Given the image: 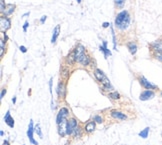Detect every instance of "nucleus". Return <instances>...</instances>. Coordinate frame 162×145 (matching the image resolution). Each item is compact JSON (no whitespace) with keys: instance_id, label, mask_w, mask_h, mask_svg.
<instances>
[{"instance_id":"nucleus-1","label":"nucleus","mask_w":162,"mask_h":145,"mask_svg":"<svg viewBox=\"0 0 162 145\" xmlns=\"http://www.w3.org/2000/svg\"><path fill=\"white\" fill-rule=\"evenodd\" d=\"M130 24V15L126 10H123L116 15L115 26L120 30H125Z\"/></svg>"},{"instance_id":"nucleus-2","label":"nucleus","mask_w":162,"mask_h":145,"mask_svg":"<svg viewBox=\"0 0 162 145\" xmlns=\"http://www.w3.org/2000/svg\"><path fill=\"white\" fill-rule=\"evenodd\" d=\"M139 83L141 84V86H142L143 88L146 89V90H155V89L158 88L157 85L151 83L150 81L147 80L144 76H140L139 77Z\"/></svg>"},{"instance_id":"nucleus-3","label":"nucleus","mask_w":162,"mask_h":145,"mask_svg":"<svg viewBox=\"0 0 162 145\" xmlns=\"http://www.w3.org/2000/svg\"><path fill=\"white\" fill-rule=\"evenodd\" d=\"M78 126L77 120L74 119V118H71V119L67 120V126H66V134L67 135H72L73 131L76 127Z\"/></svg>"},{"instance_id":"nucleus-4","label":"nucleus","mask_w":162,"mask_h":145,"mask_svg":"<svg viewBox=\"0 0 162 145\" xmlns=\"http://www.w3.org/2000/svg\"><path fill=\"white\" fill-rule=\"evenodd\" d=\"M69 114V110L66 108V107H62L59 111L57 113V117H56V123L59 124L61 121L65 120L67 118V116Z\"/></svg>"},{"instance_id":"nucleus-5","label":"nucleus","mask_w":162,"mask_h":145,"mask_svg":"<svg viewBox=\"0 0 162 145\" xmlns=\"http://www.w3.org/2000/svg\"><path fill=\"white\" fill-rule=\"evenodd\" d=\"M0 27H1V31L2 32H5V31H7L8 29L10 28L11 26V21L10 19L8 18L7 16H1V18H0Z\"/></svg>"},{"instance_id":"nucleus-6","label":"nucleus","mask_w":162,"mask_h":145,"mask_svg":"<svg viewBox=\"0 0 162 145\" xmlns=\"http://www.w3.org/2000/svg\"><path fill=\"white\" fill-rule=\"evenodd\" d=\"M33 132H34L33 120H30V122H29L28 129H27V137H28V139H29V141H30L32 144L38 145V142H37V141H35V140H34V138H33Z\"/></svg>"},{"instance_id":"nucleus-7","label":"nucleus","mask_w":162,"mask_h":145,"mask_svg":"<svg viewBox=\"0 0 162 145\" xmlns=\"http://www.w3.org/2000/svg\"><path fill=\"white\" fill-rule=\"evenodd\" d=\"M154 96H155V93L153 90H144L143 92H141L139 99L141 101H147V100H150V99H152V98H154Z\"/></svg>"},{"instance_id":"nucleus-8","label":"nucleus","mask_w":162,"mask_h":145,"mask_svg":"<svg viewBox=\"0 0 162 145\" xmlns=\"http://www.w3.org/2000/svg\"><path fill=\"white\" fill-rule=\"evenodd\" d=\"M150 48L153 52H162V39H158L150 44Z\"/></svg>"},{"instance_id":"nucleus-9","label":"nucleus","mask_w":162,"mask_h":145,"mask_svg":"<svg viewBox=\"0 0 162 145\" xmlns=\"http://www.w3.org/2000/svg\"><path fill=\"white\" fill-rule=\"evenodd\" d=\"M58 125V134H59L61 137H63L64 135L66 134V126H67V119L61 121Z\"/></svg>"},{"instance_id":"nucleus-10","label":"nucleus","mask_w":162,"mask_h":145,"mask_svg":"<svg viewBox=\"0 0 162 145\" xmlns=\"http://www.w3.org/2000/svg\"><path fill=\"white\" fill-rule=\"evenodd\" d=\"M76 61H77V59H76V52H75V49H73V50L70 52L68 55H67L66 63H67V64H69V65H73Z\"/></svg>"},{"instance_id":"nucleus-11","label":"nucleus","mask_w":162,"mask_h":145,"mask_svg":"<svg viewBox=\"0 0 162 145\" xmlns=\"http://www.w3.org/2000/svg\"><path fill=\"white\" fill-rule=\"evenodd\" d=\"M110 114L113 118H115V119H119V120H126V118H127V116H126L124 113L117 111V110H112V111L110 112Z\"/></svg>"},{"instance_id":"nucleus-12","label":"nucleus","mask_w":162,"mask_h":145,"mask_svg":"<svg viewBox=\"0 0 162 145\" xmlns=\"http://www.w3.org/2000/svg\"><path fill=\"white\" fill-rule=\"evenodd\" d=\"M4 122L7 124L10 128H13L14 127V119L11 117V114H10V111H7L6 114L4 116Z\"/></svg>"},{"instance_id":"nucleus-13","label":"nucleus","mask_w":162,"mask_h":145,"mask_svg":"<svg viewBox=\"0 0 162 145\" xmlns=\"http://www.w3.org/2000/svg\"><path fill=\"white\" fill-rule=\"evenodd\" d=\"M65 92H66V89H65V85H64V83L63 82H59V84H58V87H57L58 96L61 97V98H64V97H65Z\"/></svg>"},{"instance_id":"nucleus-14","label":"nucleus","mask_w":162,"mask_h":145,"mask_svg":"<svg viewBox=\"0 0 162 145\" xmlns=\"http://www.w3.org/2000/svg\"><path fill=\"white\" fill-rule=\"evenodd\" d=\"M94 76L97 80L99 81V82H102L103 80L106 79V75L103 73V71H101L100 69H95V71H94Z\"/></svg>"},{"instance_id":"nucleus-15","label":"nucleus","mask_w":162,"mask_h":145,"mask_svg":"<svg viewBox=\"0 0 162 145\" xmlns=\"http://www.w3.org/2000/svg\"><path fill=\"white\" fill-rule=\"evenodd\" d=\"M99 49H100V51L103 52V54H104L105 57L110 56V55H111V51L107 48V42H106V41H103V44L100 46Z\"/></svg>"},{"instance_id":"nucleus-16","label":"nucleus","mask_w":162,"mask_h":145,"mask_svg":"<svg viewBox=\"0 0 162 145\" xmlns=\"http://www.w3.org/2000/svg\"><path fill=\"white\" fill-rule=\"evenodd\" d=\"M77 62H79L80 64H82L83 66H87L90 63V57L88 56L87 54H83L80 58H79V60Z\"/></svg>"},{"instance_id":"nucleus-17","label":"nucleus","mask_w":162,"mask_h":145,"mask_svg":"<svg viewBox=\"0 0 162 145\" xmlns=\"http://www.w3.org/2000/svg\"><path fill=\"white\" fill-rule=\"evenodd\" d=\"M127 48H128L129 52H130L132 55L136 54V52H137V44L135 42H133V41L128 42L127 43Z\"/></svg>"},{"instance_id":"nucleus-18","label":"nucleus","mask_w":162,"mask_h":145,"mask_svg":"<svg viewBox=\"0 0 162 145\" xmlns=\"http://www.w3.org/2000/svg\"><path fill=\"white\" fill-rule=\"evenodd\" d=\"M52 38H51V42L52 43H55L57 40V37L59 36V33H60V25H56V27L54 28L52 32Z\"/></svg>"},{"instance_id":"nucleus-19","label":"nucleus","mask_w":162,"mask_h":145,"mask_svg":"<svg viewBox=\"0 0 162 145\" xmlns=\"http://www.w3.org/2000/svg\"><path fill=\"white\" fill-rule=\"evenodd\" d=\"M14 9H15V5H14V4H8L7 6H6V9L4 10L3 15H4V16H9V15H11V14L13 13Z\"/></svg>"},{"instance_id":"nucleus-20","label":"nucleus","mask_w":162,"mask_h":145,"mask_svg":"<svg viewBox=\"0 0 162 145\" xmlns=\"http://www.w3.org/2000/svg\"><path fill=\"white\" fill-rule=\"evenodd\" d=\"M84 129L87 133H92L94 130H95V122H94V121H90V122H88L86 125H85Z\"/></svg>"},{"instance_id":"nucleus-21","label":"nucleus","mask_w":162,"mask_h":145,"mask_svg":"<svg viewBox=\"0 0 162 145\" xmlns=\"http://www.w3.org/2000/svg\"><path fill=\"white\" fill-rule=\"evenodd\" d=\"M149 131H150V128L149 127H146V128H144L143 130H141V131L138 133V135H139L141 138L146 139L149 135Z\"/></svg>"},{"instance_id":"nucleus-22","label":"nucleus","mask_w":162,"mask_h":145,"mask_svg":"<svg viewBox=\"0 0 162 145\" xmlns=\"http://www.w3.org/2000/svg\"><path fill=\"white\" fill-rule=\"evenodd\" d=\"M5 42L3 39L0 40V56H3L4 55V50H5Z\"/></svg>"},{"instance_id":"nucleus-23","label":"nucleus","mask_w":162,"mask_h":145,"mask_svg":"<svg viewBox=\"0 0 162 145\" xmlns=\"http://www.w3.org/2000/svg\"><path fill=\"white\" fill-rule=\"evenodd\" d=\"M108 97L111 98V99H113V100H117L120 98V95H119L118 92L114 91V92H110V93L108 94Z\"/></svg>"},{"instance_id":"nucleus-24","label":"nucleus","mask_w":162,"mask_h":145,"mask_svg":"<svg viewBox=\"0 0 162 145\" xmlns=\"http://www.w3.org/2000/svg\"><path fill=\"white\" fill-rule=\"evenodd\" d=\"M72 135L74 136V137H76V138H79L81 136V129H80V127L79 126H77L76 128L74 129V131H73V133H72Z\"/></svg>"},{"instance_id":"nucleus-25","label":"nucleus","mask_w":162,"mask_h":145,"mask_svg":"<svg viewBox=\"0 0 162 145\" xmlns=\"http://www.w3.org/2000/svg\"><path fill=\"white\" fill-rule=\"evenodd\" d=\"M153 57L157 59L158 61L162 62V52H153Z\"/></svg>"},{"instance_id":"nucleus-26","label":"nucleus","mask_w":162,"mask_h":145,"mask_svg":"<svg viewBox=\"0 0 162 145\" xmlns=\"http://www.w3.org/2000/svg\"><path fill=\"white\" fill-rule=\"evenodd\" d=\"M34 131L37 133L38 136H39L40 138H43V137H42L43 135H42V132H41V129H40V125H39V124H37V125L34 127Z\"/></svg>"},{"instance_id":"nucleus-27","label":"nucleus","mask_w":162,"mask_h":145,"mask_svg":"<svg viewBox=\"0 0 162 145\" xmlns=\"http://www.w3.org/2000/svg\"><path fill=\"white\" fill-rule=\"evenodd\" d=\"M93 121H95L96 123H102L103 118L100 115H95V116H93Z\"/></svg>"},{"instance_id":"nucleus-28","label":"nucleus","mask_w":162,"mask_h":145,"mask_svg":"<svg viewBox=\"0 0 162 145\" xmlns=\"http://www.w3.org/2000/svg\"><path fill=\"white\" fill-rule=\"evenodd\" d=\"M6 6H7V5H5L4 0H0V11H1L2 13H3L4 10L6 9Z\"/></svg>"},{"instance_id":"nucleus-29","label":"nucleus","mask_w":162,"mask_h":145,"mask_svg":"<svg viewBox=\"0 0 162 145\" xmlns=\"http://www.w3.org/2000/svg\"><path fill=\"white\" fill-rule=\"evenodd\" d=\"M124 3H125V0H115L116 6H117V7H119V8L123 7V5H124Z\"/></svg>"},{"instance_id":"nucleus-30","label":"nucleus","mask_w":162,"mask_h":145,"mask_svg":"<svg viewBox=\"0 0 162 145\" xmlns=\"http://www.w3.org/2000/svg\"><path fill=\"white\" fill-rule=\"evenodd\" d=\"M61 73H62V76L67 77V76H68V74H69V72L66 70V68H65V67H63L62 69H61Z\"/></svg>"},{"instance_id":"nucleus-31","label":"nucleus","mask_w":162,"mask_h":145,"mask_svg":"<svg viewBox=\"0 0 162 145\" xmlns=\"http://www.w3.org/2000/svg\"><path fill=\"white\" fill-rule=\"evenodd\" d=\"M111 32H112V37H113V45H114V48H116V39H115V33H114V30L113 28L111 27Z\"/></svg>"},{"instance_id":"nucleus-32","label":"nucleus","mask_w":162,"mask_h":145,"mask_svg":"<svg viewBox=\"0 0 162 145\" xmlns=\"http://www.w3.org/2000/svg\"><path fill=\"white\" fill-rule=\"evenodd\" d=\"M6 94V89L3 88L1 90V95H0V99H3V97H4V95Z\"/></svg>"},{"instance_id":"nucleus-33","label":"nucleus","mask_w":162,"mask_h":145,"mask_svg":"<svg viewBox=\"0 0 162 145\" xmlns=\"http://www.w3.org/2000/svg\"><path fill=\"white\" fill-rule=\"evenodd\" d=\"M52 81H53V78H50L49 80V92L52 93Z\"/></svg>"},{"instance_id":"nucleus-34","label":"nucleus","mask_w":162,"mask_h":145,"mask_svg":"<svg viewBox=\"0 0 162 145\" xmlns=\"http://www.w3.org/2000/svg\"><path fill=\"white\" fill-rule=\"evenodd\" d=\"M28 25H29V23H28L27 21H26V22L24 23V25H23V31H24V32H26V30H27Z\"/></svg>"},{"instance_id":"nucleus-35","label":"nucleus","mask_w":162,"mask_h":145,"mask_svg":"<svg viewBox=\"0 0 162 145\" xmlns=\"http://www.w3.org/2000/svg\"><path fill=\"white\" fill-rule=\"evenodd\" d=\"M19 49H20V51H22V52H23V53H25V52L27 51V49H26L25 46H20Z\"/></svg>"},{"instance_id":"nucleus-36","label":"nucleus","mask_w":162,"mask_h":145,"mask_svg":"<svg viewBox=\"0 0 162 145\" xmlns=\"http://www.w3.org/2000/svg\"><path fill=\"white\" fill-rule=\"evenodd\" d=\"M45 20H46V16L44 15V16L41 17V19H40V23H42V24H43V23L45 22Z\"/></svg>"},{"instance_id":"nucleus-37","label":"nucleus","mask_w":162,"mask_h":145,"mask_svg":"<svg viewBox=\"0 0 162 145\" xmlns=\"http://www.w3.org/2000/svg\"><path fill=\"white\" fill-rule=\"evenodd\" d=\"M110 24H109V23H108V22H104V23H103V27H104V28H106V27H108V26H109Z\"/></svg>"},{"instance_id":"nucleus-38","label":"nucleus","mask_w":162,"mask_h":145,"mask_svg":"<svg viewBox=\"0 0 162 145\" xmlns=\"http://www.w3.org/2000/svg\"><path fill=\"white\" fill-rule=\"evenodd\" d=\"M3 145H10V144H9V141H8V140H4Z\"/></svg>"},{"instance_id":"nucleus-39","label":"nucleus","mask_w":162,"mask_h":145,"mask_svg":"<svg viewBox=\"0 0 162 145\" xmlns=\"http://www.w3.org/2000/svg\"><path fill=\"white\" fill-rule=\"evenodd\" d=\"M12 102H13V103L16 102V97H13V98H12Z\"/></svg>"},{"instance_id":"nucleus-40","label":"nucleus","mask_w":162,"mask_h":145,"mask_svg":"<svg viewBox=\"0 0 162 145\" xmlns=\"http://www.w3.org/2000/svg\"><path fill=\"white\" fill-rule=\"evenodd\" d=\"M0 135H1V136H3V135H4V132L2 131V130H1V132H0Z\"/></svg>"},{"instance_id":"nucleus-41","label":"nucleus","mask_w":162,"mask_h":145,"mask_svg":"<svg viewBox=\"0 0 162 145\" xmlns=\"http://www.w3.org/2000/svg\"><path fill=\"white\" fill-rule=\"evenodd\" d=\"M77 2H78V3H80V2H81V0H77Z\"/></svg>"},{"instance_id":"nucleus-42","label":"nucleus","mask_w":162,"mask_h":145,"mask_svg":"<svg viewBox=\"0 0 162 145\" xmlns=\"http://www.w3.org/2000/svg\"><path fill=\"white\" fill-rule=\"evenodd\" d=\"M161 97H162V93H161Z\"/></svg>"},{"instance_id":"nucleus-43","label":"nucleus","mask_w":162,"mask_h":145,"mask_svg":"<svg viewBox=\"0 0 162 145\" xmlns=\"http://www.w3.org/2000/svg\"><path fill=\"white\" fill-rule=\"evenodd\" d=\"M161 135H162V133H161Z\"/></svg>"}]
</instances>
